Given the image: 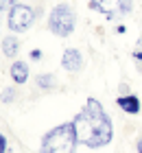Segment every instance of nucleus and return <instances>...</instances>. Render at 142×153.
Wrapping results in <instances>:
<instances>
[{
  "mask_svg": "<svg viewBox=\"0 0 142 153\" xmlns=\"http://www.w3.org/2000/svg\"><path fill=\"white\" fill-rule=\"evenodd\" d=\"M0 153H7V138L0 134Z\"/></svg>",
  "mask_w": 142,
  "mask_h": 153,
  "instance_id": "ddd939ff",
  "label": "nucleus"
},
{
  "mask_svg": "<svg viewBox=\"0 0 142 153\" xmlns=\"http://www.w3.org/2000/svg\"><path fill=\"white\" fill-rule=\"evenodd\" d=\"M31 57H33L35 61H39L42 57H44V55H42V51H31Z\"/></svg>",
  "mask_w": 142,
  "mask_h": 153,
  "instance_id": "4468645a",
  "label": "nucleus"
},
{
  "mask_svg": "<svg viewBox=\"0 0 142 153\" xmlns=\"http://www.w3.org/2000/svg\"><path fill=\"white\" fill-rule=\"evenodd\" d=\"M37 88H42V90H55L57 88V76L51 74V72L39 74L37 76Z\"/></svg>",
  "mask_w": 142,
  "mask_h": 153,
  "instance_id": "9d476101",
  "label": "nucleus"
},
{
  "mask_svg": "<svg viewBox=\"0 0 142 153\" xmlns=\"http://www.w3.org/2000/svg\"><path fill=\"white\" fill-rule=\"evenodd\" d=\"M83 55L81 51H77V48H66L61 55V68L63 70H68V72H81L83 70Z\"/></svg>",
  "mask_w": 142,
  "mask_h": 153,
  "instance_id": "423d86ee",
  "label": "nucleus"
},
{
  "mask_svg": "<svg viewBox=\"0 0 142 153\" xmlns=\"http://www.w3.org/2000/svg\"><path fill=\"white\" fill-rule=\"evenodd\" d=\"M72 125H74L77 140H79V144H83V147L101 149V147H107L114 140L112 118L107 116V112L103 109V105L96 99L85 101L83 109L74 116Z\"/></svg>",
  "mask_w": 142,
  "mask_h": 153,
  "instance_id": "f257e3e1",
  "label": "nucleus"
},
{
  "mask_svg": "<svg viewBox=\"0 0 142 153\" xmlns=\"http://www.w3.org/2000/svg\"><path fill=\"white\" fill-rule=\"evenodd\" d=\"M77 26V13L72 11L70 4H57L53 7L51 16H48V31L57 37H68L72 35Z\"/></svg>",
  "mask_w": 142,
  "mask_h": 153,
  "instance_id": "7ed1b4c3",
  "label": "nucleus"
},
{
  "mask_svg": "<svg viewBox=\"0 0 142 153\" xmlns=\"http://www.w3.org/2000/svg\"><path fill=\"white\" fill-rule=\"evenodd\" d=\"M35 18H37V11L28 4L22 2H16L9 9V16H7V26L13 31V33H24L33 26Z\"/></svg>",
  "mask_w": 142,
  "mask_h": 153,
  "instance_id": "20e7f679",
  "label": "nucleus"
},
{
  "mask_svg": "<svg viewBox=\"0 0 142 153\" xmlns=\"http://www.w3.org/2000/svg\"><path fill=\"white\" fill-rule=\"evenodd\" d=\"M0 101L2 103H13L16 101V88H4L2 94H0Z\"/></svg>",
  "mask_w": 142,
  "mask_h": 153,
  "instance_id": "9b49d317",
  "label": "nucleus"
},
{
  "mask_svg": "<svg viewBox=\"0 0 142 153\" xmlns=\"http://www.w3.org/2000/svg\"><path fill=\"white\" fill-rule=\"evenodd\" d=\"M9 74H11L13 83H26L28 81V64L26 61H13Z\"/></svg>",
  "mask_w": 142,
  "mask_h": 153,
  "instance_id": "6e6552de",
  "label": "nucleus"
},
{
  "mask_svg": "<svg viewBox=\"0 0 142 153\" xmlns=\"http://www.w3.org/2000/svg\"><path fill=\"white\" fill-rule=\"evenodd\" d=\"M90 9L103 13L107 18L127 16L133 11V0H90Z\"/></svg>",
  "mask_w": 142,
  "mask_h": 153,
  "instance_id": "39448f33",
  "label": "nucleus"
},
{
  "mask_svg": "<svg viewBox=\"0 0 142 153\" xmlns=\"http://www.w3.org/2000/svg\"><path fill=\"white\" fill-rule=\"evenodd\" d=\"M18 51H20V42H18V37L9 35V37L2 39V53H4V57L13 59V57L18 55Z\"/></svg>",
  "mask_w": 142,
  "mask_h": 153,
  "instance_id": "1a4fd4ad",
  "label": "nucleus"
},
{
  "mask_svg": "<svg viewBox=\"0 0 142 153\" xmlns=\"http://www.w3.org/2000/svg\"><path fill=\"white\" fill-rule=\"evenodd\" d=\"M13 4H16V0H0V11H4V9H11Z\"/></svg>",
  "mask_w": 142,
  "mask_h": 153,
  "instance_id": "f8f14e48",
  "label": "nucleus"
},
{
  "mask_svg": "<svg viewBox=\"0 0 142 153\" xmlns=\"http://www.w3.org/2000/svg\"><path fill=\"white\" fill-rule=\"evenodd\" d=\"M136 151H138V153H142V136L138 138V142H136Z\"/></svg>",
  "mask_w": 142,
  "mask_h": 153,
  "instance_id": "2eb2a0df",
  "label": "nucleus"
},
{
  "mask_svg": "<svg viewBox=\"0 0 142 153\" xmlns=\"http://www.w3.org/2000/svg\"><path fill=\"white\" fill-rule=\"evenodd\" d=\"M116 103H118V107L123 109V112L131 114V116L140 114V109H142V103L138 99V94H120L116 99Z\"/></svg>",
  "mask_w": 142,
  "mask_h": 153,
  "instance_id": "0eeeda50",
  "label": "nucleus"
},
{
  "mask_svg": "<svg viewBox=\"0 0 142 153\" xmlns=\"http://www.w3.org/2000/svg\"><path fill=\"white\" fill-rule=\"evenodd\" d=\"M77 134H74V125L61 123L55 129H51L48 134H44L39 142V153H74L77 151Z\"/></svg>",
  "mask_w": 142,
  "mask_h": 153,
  "instance_id": "f03ea898",
  "label": "nucleus"
},
{
  "mask_svg": "<svg viewBox=\"0 0 142 153\" xmlns=\"http://www.w3.org/2000/svg\"><path fill=\"white\" fill-rule=\"evenodd\" d=\"M136 46H142V33H140V37H138V44Z\"/></svg>",
  "mask_w": 142,
  "mask_h": 153,
  "instance_id": "dca6fc26",
  "label": "nucleus"
}]
</instances>
